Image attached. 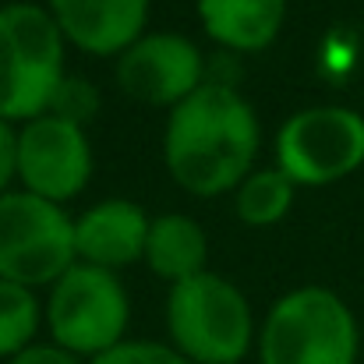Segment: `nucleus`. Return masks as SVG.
<instances>
[{
	"label": "nucleus",
	"instance_id": "1",
	"mask_svg": "<svg viewBox=\"0 0 364 364\" xmlns=\"http://www.w3.org/2000/svg\"><path fill=\"white\" fill-rule=\"evenodd\" d=\"M258 117L230 82H205L170 110L163 163L177 188L198 198L237 191L258 159Z\"/></svg>",
	"mask_w": 364,
	"mask_h": 364
},
{
	"label": "nucleus",
	"instance_id": "2",
	"mask_svg": "<svg viewBox=\"0 0 364 364\" xmlns=\"http://www.w3.org/2000/svg\"><path fill=\"white\" fill-rule=\"evenodd\" d=\"M166 333L191 364H241L255 347V315L237 283L205 269L170 287Z\"/></svg>",
	"mask_w": 364,
	"mask_h": 364
},
{
	"label": "nucleus",
	"instance_id": "3",
	"mask_svg": "<svg viewBox=\"0 0 364 364\" xmlns=\"http://www.w3.org/2000/svg\"><path fill=\"white\" fill-rule=\"evenodd\" d=\"M361 329L329 287H297L262 318L258 364H358Z\"/></svg>",
	"mask_w": 364,
	"mask_h": 364
},
{
	"label": "nucleus",
	"instance_id": "4",
	"mask_svg": "<svg viewBox=\"0 0 364 364\" xmlns=\"http://www.w3.org/2000/svg\"><path fill=\"white\" fill-rule=\"evenodd\" d=\"M64 36L46 7H0V121H32L50 114L68 71Z\"/></svg>",
	"mask_w": 364,
	"mask_h": 364
},
{
	"label": "nucleus",
	"instance_id": "5",
	"mask_svg": "<svg viewBox=\"0 0 364 364\" xmlns=\"http://www.w3.org/2000/svg\"><path fill=\"white\" fill-rule=\"evenodd\" d=\"M43 322L50 329V343L89 364L124 343L131 322V301L117 272L75 262L53 287L43 308Z\"/></svg>",
	"mask_w": 364,
	"mask_h": 364
},
{
	"label": "nucleus",
	"instance_id": "6",
	"mask_svg": "<svg viewBox=\"0 0 364 364\" xmlns=\"http://www.w3.org/2000/svg\"><path fill=\"white\" fill-rule=\"evenodd\" d=\"M75 255V220L28 191L0 195V279L18 287H53Z\"/></svg>",
	"mask_w": 364,
	"mask_h": 364
},
{
	"label": "nucleus",
	"instance_id": "7",
	"mask_svg": "<svg viewBox=\"0 0 364 364\" xmlns=\"http://www.w3.org/2000/svg\"><path fill=\"white\" fill-rule=\"evenodd\" d=\"M364 163V117L350 107H308L276 131V170L294 188H326Z\"/></svg>",
	"mask_w": 364,
	"mask_h": 364
},
{
	"label": "nucleus",
	"instance_id": "8",
	"mask_svg": "<svg viewBox=\"0 0 364 364\" xmlns=\"http://www.w3.org/2000/svg\"><path fill=\"white\" fill-rule=\"evenodd\" d=\"M92 177V141L85 127L60 114H43L18 127L21 191L64 205L85 191Z\"/></svg>",
	"mask_w": 364,
	"mask_h": 364
},
{
	"label": "nucleus",
	"instance_id": "9",
	"mask_svg": "<svg viewBox=\"0 0 364 364\" xmlns=\"http://www.w3.org/2000/svg\"><path fill=\"white\" fill-rule=\"evenodd\" d=\"M202 50L177 32H145L117 57V85L127 100L173 110L205 85Z\"/></svg>",
	"mask_w": 364,
	"mask_h": 364
},
{
	"label": "nucleus",
	"instance_id": "10",
	"mask_svg": "<svg viewBox=\"0 0 364 364\" xmlns=\"http://www.w3.org/2000/svg\"><path fill=\"white\" fill-rule=\"evenodd\" d=\"M64 43L89 57H121L145 36L149 0H46Z\"/></svg>",
	"mask_w": 364,
	"mask_h": 364
},
{
	"label": "nucleus",
	"instance_id": "11",
	"mask_svg": "<svg viewBox=\"0 0 364 364\" xmlns=\"http://www.w3.org/2000/svg\"><path fill=\"white\" fill-rule=\"evenodd\" d=\"M149 216L131 198H107L75 220V255L85 265L121 272L145 258Z\"/></svg>",
	"mask_w": 364,
	"mask_h": 364
},
{
	"label": "nucleus",
	"instance_id": "12",
	"mask_svg": "<svg viewBox=\"0 0 364 364\" xmlns=\"http://www.w3.org/2000/svg\"><path fill=\"white\" fill-rule=\"evenodd\" d=\"M195 11L205 36L234 53L272 46L287 21V0H195Z\"/></svg>",
	"mask_w": 364,
	"mask_h": 364
},
{
	"label": "nucleus",
	"instance_id": "13",
	"mask_svg": "<svg viewBox=\"0 0 364 364\" xmlns=\"http://www.w3.org/2000/svg\"><path fill=\"white\" fill-rule=\"evenodd\" d=\"M209 262V237L202 230V223H195L191 216L181 213H166L156 216L149 223V237H145V265L173 283H184L198 272H205Z\"/></svg>",
	"mask_w": 364,
	"mask_h": 364
},
{
	"label": "nucleus",
	"instance_id": "14",
	"mask_svg": "<svg viewBox=\"0 0 364 364\" xmlns=\"http://www.w3.org/2000/svg\"><path fill=\"white\" fill-rule=\"evenodd\" d=\"M294 205V184L276 170H251L234 191V213L247 227H272Z\"/></svg>",
	"mask_w": 364,
	"mask_h": 364
},
{
	"label": "nucleus",
	"instance_id": "15",
	"mask_svg": "<svg viewBox=\"0 0 364 364\" xmlns=\"http://www.w3.org/2000/svg\"><path fill=\"white\" fill-rule=\"evenodd\" d=\"M39 326H43V304L36 290L0 279V361H11L25 347H32Z\"/></svg>",
	"mask_w": 364,
	"mask_h": 364
},
{
	"label": "nucleus",
	"instance_id": "16",
	"mask_svg": "<svg viewBox=\"0 0 364 364\" xmlns=\"http://www.w3.org/2000/svg\"><path fill=\"white\" fill-rule=\"evenodd\" d=\"M89 364H191L181 358L170 343H156V340H124L117 347H110L107 354L92 358Z\"/></svg>",
	"mask_w": 364,
	"mask_h": 364
},
{
	"label": "nucleus",
	"instance_id": "17",
	"mask_svg": "<svg viewBox=\"0 0 364 364\" xmlns=\"http://www.w3.org/2000/svg\"><path fill=\"white\" fill-rule=\"evenodd\" d=\"M96 110H100V92H96V85H89L82 78H64V85H60L53 107H50V114H60V117L82 124V127Z\"/></svg>",
	"mask_w": 364,
	"mask_h": 364
},
{
	"label": "nucleus",
	"instance_id": "18",
	"mask_svg": "<svg viewBox=\"0 0 364 364\" xmlns=\"http://www.w3.org/2000/svg\"><path fill=\"white\" fill-rule=\"evenodd\" d=\"M11 181H18V127L0 121V195L11 191Z\"/></svg>",
	"mask_w": 364,
	"mask_h": 364
},
{
	"label": "nucleus",
	"instance_id": "19",
	"mask_svg": "<svg viewBox=\"0 0 364 364\" xmlns=\"http://www.w3.org/2000/svg\"><path fill=\"white\" fill-rule=\"evenodd\" d=\"M4 364H85V361L75 358V354H68L57 343H32V347H25L21 354H14L11 361H4Z\"/></svg>",
	"mask_w": 364,
	"mask_h": 364
}]
</instances>
